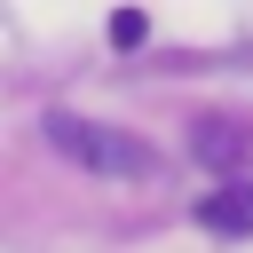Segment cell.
<instances>
[{"instance_id":"cell-1","label":"cell","mask_w":253,"mask_h":253,"mask_svg":"<svg viewBox=\"0 0 253 253\" xmlns=\"http://www.w3.org/2000/svg\"><path fill=\"white\" fill-rule=\"evenodd\" d=\"M47 142H55L71 166L111 174V182H150V174H158V150H150L142 134H126V126H103V119H71V111H55V119H47Z\"/></svg>"},{"instance_id":"cell-2","label":"cell","mask_w":253,"mask_h":253,"mask_svg":"<svg viewBox=\"0 0 253 253\" xmlns=\"http://www.w3.org/2000/svg\"><path fill=\"white\" fill-rule=\"evenodd\" d=\"M198 229L213 237H253V174H229L221 190L198 198Z\"/></svg>"},{"instance_id":"cell-3","label":"cell","mask_w":253,"mask_h":253,"mask_svg":"<svg viewBox=\"0 0 253 253\" xmlns=\"http://www.w3.org/2000/svg\"><path fill=\"white\" fill-rule=\"evenodd\" d=\"M190 150H198L206 166H245V158H253V126L213 119V126H198V134H190Z\"/></svg>"},{"instance_id":"cell-4","label":"cell","mask_w":253,"mask_h":253,"mask_svg":"<svg viewBox=\"0 0 253 253\" xmlns=\"http://www.w3.org/2000/svg\"><path fill=\"white\" fill-rule=\"evenodd\" d=\"M142 32H150V24H142V16H134V8H119V16H111V40H119V47H134V40H142Z\"/></svg>"}]
</instances>
